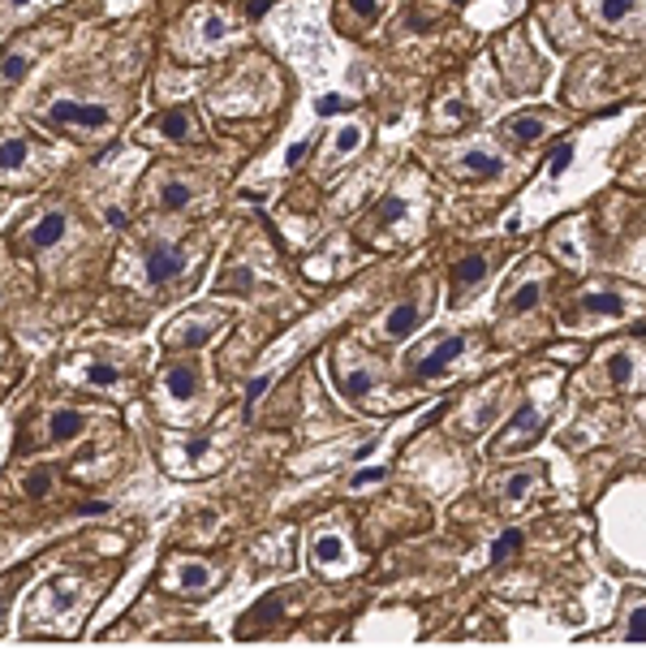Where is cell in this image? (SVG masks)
<instances>
[{"mask_svg": "<svg viewBox=\"0 0 646 651\" xmlns=\"http://www.w3.org/2000/svg\"><path fill=\"white\" fill-rule=\"evenodd\" d=\"M48 121L52 126H69V130H108V108L100 104H74V100H56L48 108Z\"/></svg>", "mask_w": 646, "mask_h": 651, "instance_id": "obj_1", "label": "cell"}, {"mask_svg": "<svg viewBox=\"0 0 646 651\" xmlns=\"http://www.w3.org/2000/svg\"><path fill=\"white\" fill-rule=\"evenodd\" d=\"M457 169H461L466 177L488 182V177H500V173H504V155L492 151L488 143H470V148L457 151Z\"/></svg>", "mask_w": 646, "mask_h": 651, "instance_id": "obj_2", "label": "cell"}, {"mask_svg": "<svg viewBox=\"0 0 646 651\" xmlns=\"http://www.w3.org/2000/svg\"><path fill=\"white\" fill-rule=\"evenodd\" d=\"M591 9L603 26H616V31H629V26L646 22V0H591Z\"/></svg>", "mask_w": 646, "mask_h": 651, "instance_id": "obj_3", "label": "cell"}, {"mask_svg": "<svg viewBox=\"0 0 646 651\" xmlns=\"http://www.w3.org/2000/svg\"><path fill=\"white\" fill-rule=\"evenodd\" d=\"M423 315H427V299H405L401 306H393V311L384 315L380 333H384L388 341H401V337H409V333L423 324Z\"/></svg>", "mask_w": 646, "mask_h": 651, "instance_id": "obj_4", "label": "cell"}, {"mask_svg": "<svg viewBox=\"0 0 646 651\" xmlns=\"http://www.w3.org/2000/svg\"><path fill=\"white\" fill-rule=\"evenodd\" d=\"M556 130V117L551 112H517V117H508L504 121V134L513 139V143H539L544 134H551Z\"/></svg>", "mask_w": 646, "mask_h": 651, "instance_id": "obj_5", "label": "cell"}, {"mask_svg": "<svg viewBox=\"0 0 646 651\" xmlns=\"http://www.w3.org/2000/svg\"><path fill=\"white\" fill-rule=\"evenodd\" d=\"M362 143H366V126H362V121H341V126L332 130L324 155H328L332 164H346V160H353V155L362 151Z\"/></svg>", "mask_w": 646, "mask_h": 651, "instance_id": "obj_6", "label": "cell"}, {"mask_svg": "<svg viewBox=\"0 0 646 651\" xmlns=\"http://www.w3.org/2000/svg\"><path fill=\"white\" fill-rule=\"evenodd\" d=\"M470 354V337H448V341H440L436 350H427L423 358H418V376H440V371H448L457 358H466Z\"/></svg>", "mask_w": 646, "mask_h": 651, "instance_id": "obj_7", "label": "cell"}, {"mask_svg": "<svg viewBox=\"0 0 646 651\" xmlns=\"http://www.w3.org/2000/svg\"><path fill=\"white\" fill-rule=\"evenodd\" d=\"M182 272H186V254L177 251V247H151V254H147L151 285H168V281H177Z\"/></svg>", "mask_w": 646, "mask_h": 651, "instance_id": "obj_8", "label": "cell"}, {"mask_svg": "<svg viewBox=\"0 0 646 651\" xmlns=\"http://www.w3.org/2000/svg\"><path fill=\"white\" fill-rule=\"evenodd\" d=\"M155 130H160L168 143H190V139H199V121H195L186 108H168V112H160Z\"/></svg>", "mask_w": 646, "mask_h": 651, "instance_id": "obj_9", "label": "cell"}, {"mask_svg": "<svg viewBox=\"0 0 646 651\" xmlns=\"http://www.w3.org/2000/svg\"><path fill=\"white\" fill-rule=\"evenodd\" d=\"M539 419H544V410L530 401V405H522L508 423H504V432H500V449H508V445H517V441H526V432L530 427H539Z\"/></svg>", "mask_w": 646, "mask_h": 651, "instance_id": "obj_10", "label": "cell"}, {"mask_svg": "<svg viewBox=\"0 0 646 651\" xmlns=\"http://www.w3.org/2000/svg\"><path fill=\"white\" fill-rule=\"evenodd\" d=\"M607 376L616 389H629L638 380V350L634 346H621V350L607 354Z\"/></svg>", "mask_w": 646, "mask_h": 651, "instance_id": "obj_11", "label": "cell"}, {"mask_svg": "<svg viewBox=\"0 0 646 651\" xmlns=\"http://www.w3.org/2000/svg\"><path fill=\"white\" fill-rule=\"evenodd\" d=\"M544 299V281L539 276H526L508 299H504V315H526V311H535Z\"/></svg>", "mask_w": 646, "mask_h": 651, "instance_id": "obj_12", "label": "cell"}, {"mask_svg": "<svg viewBox=\"0 0 646 651\" xmlns=\"http://www.w3.org/2000/svg\"><path fill=\"white\" fill-rule=\"evenodd\" d=\"M164 393L173 401H190L199 393V371H195V367H173V371L164 376Z\"/></svg>", "mask_w": 646, "mask_h": 651, "instance_id": "obj_13", "label": "cell"}, {"mask_svg": "<svg viewBox=\"0 0 646 651\" xmlns=\"http://www.w3.org/2000/svg\"><path fill=\"white\" fill-rule=\"evenodd\" d=\"M61 234H65V211H48V216L35 220V229L26 234V242H31L35 251H44L52 242H61Z\"/></svg>", "mask_w": 646, "mask_h": 651, "instance_id": "obj_14", "label": "cell"}, {"mask_svg": "<svg viewBox=\"0 0 646 651\" xmlns=\"http://www.w3.org/2000/svg\"><path fill=\"white\" fill-rule=\"evenodd\" d=\"M488 281V259L483 254H466L461 263H457V294H470V290H479Z\"/></svg>", "mask_w": 646, "mask_h": 651, "instance_id": "obj_15", "label": "cell"}, {"mask_svg": "<svg viewBox=\"0 0 646 651\" xmlns=\"http://www.w3.org/2000/svg\"><path fill=\"white\" fill-rule=\"evenodd\" d=\"M211 328H220V315H207V319H186V324H177V337H173V346H202V341L211 337Z\"/></svg>", "mask_w": 646, "mask_h": 651, "instance_id": "obj_16", "label": "cell"}, {"mask_svg": "<svg viewBox=\"0 0 646 651\" xmlns=\"http://www.w3.org/2000/svg\"><path fill=\"white\" fill-rule=\"evenodd\" d=\"M83 427H87V419H83L78 410H56V414L48 419V436H52V441H74Z\"/></svg>", "mask_w": 646, "mask_h": 651, "instance_id": "obj_17", "label": "cell"}, {"mask_svg": "<svg viewBox=\"0 0 646 651\" xmlns=\"http://www.w3.org/2000/svg\"><path fill=\"white\" fill-rule=\"evenodd\" d=\"M578 311H582V315H599V319L625 315V299H621V294H587V299L578 302Z\"/></svg>", "mask_w": 646, "mask_h": 651, "instance_id": "obj_18", "label": "cell"}, {"mask_svg": "<svg viewBox=\"0 0 646 651\" xmlns=\"http://www.w3.org/2000/svg\"><path fill=\"white\" fill-rule=\"evenodd\" d=\"M31 155H35V148H31L26 139H9V143H0V173H18Z\"/></svg>", "mask_w": 646, "mask_h": 651, "instance_id": "obj_19", "label": "cell"}, {"mask_svg": "<svg viewBox=\"0 0 646 651\" xmlns=\"http://www.w3.org/2000/svg\"><path fill=\"white\" fill-rule=\"evenodd\" d=\"M349 552L341 535H319L315 540V565H346Z\"/></svg>", "mask_w": 646, "mask_h": 651, "instance_id": "obj_20", "label": "cell"}, {"mask_svg": "<svg viewBox=\"0 0 646 651\" xmlns=\"http://www.w3.org/2000/svg\"><path fill=\"white\" fill-rule=\"evenodd\" d=\"M229 35H233V22L225 13H202V26H199L202 44H225Z\"/></svg>", "mask_w": 646, "mask_h": 651, "instance_id": "obj_21", "label": "cell"}, {"mask_svg": "<svg viewBox=\"0 0 646 651\" xmlns=\"http://www.w3.org/2000/svg\"><path fill=\"white\" fill-rule=\"evenodd\" d=\"M211 583H216L211 565H195V561H186V565H182V578H177V587H186V592H207Z\"/></svg>", "mask_w": 646, "mask_h": 651, "instance_id": "obj_22", "label": "cell"}, {"mask_svg": "<svg viewBox=\"0 0 646 651\" xmlns=\"http://www.w3.org/2000/svg\"><path fill=\"white\" fill-rule=\"evenodd\" d=\"M190 199H195V186H190V182H177V177H173V182L160 186V207H168V211L186 207Z\"/></svg>", "mask_w": 646, "mask_h": 651, "instance_id": "obj_23", "label": "cell"}, {"mask_svg": "<svg viewBox=\"0 0 646 651\" xmlns=\"http://www.w3.org/2000/svg\"><path fill=\"white\" fill-rule=\"evenodd\" d=\"M341 384H346L349 398H366L371 384H375V371H371V367H349L346 376H341Z\"/></svg>", "mask_w": 646, "mask_h": 651, "instance_id": "obj_24", "label": "cell"}, {"mask_svg": "<svg viewBox=\"0 0 646 651\" xmlns=\"http://www.w3.org/2000/svg\"><path fill=\"white\" fill-rule=\"evenodd\" d=\"M26 69H31V52L13 48L9 56H4V61H0V83H18Z\"/></svg>", "mask_w": 646, "mask_h": 651, "instance_id": "obj_25", "label": "cell"}, {"mask_svg": "<svg viewBox=\"0 0 646 651\" xmlns=\"http://www.w3.org/2000/svg\"><path fill=\"white\" fill-rule=\"evenodd\" d=\"M573 160H578V143H565V148L551 151V164H547V182H556V177H565L569 169H573Z\"/></svg>", "mask_w": 646, "mask_h": 651, "instance_id": "obj_26", "label": "cell"}, {"mask_svg": "<svg viewBox=\"0 0 646 651\" xmlns=\"http://www.w3.org/2000/svg\"><path fill=\"white\" fill-rule=\"evenodd\" d=\"M535 488V475L530 470H517L513 479H508V488H504V501H508V509H522V501H526V492Z\"/></svg>", "mask_w": 646, "mask_h": 651, "instance_id": "obj_27", "label": "cell"}, {"mask_svg": "<svg viewBox=\"0 0 646 651\" xmlns=\"http://www.w3.org/2000/svg\"><path fill=\"white\" fill-rule=\"evenodd\" d=\"M346 13L353 22H375L384 13V0H346Z\"/></svg>", "mask_w": 646, "mask_h": 651, "instance_id": "obj_28", "label": "cell"}, {"mask_svg": "<svg viewBox=\"0 0 646 651\" xmlns=\"http://www.w3.org/2000/svg\"><path fill=\"white\" fill-rule=\"evenodd\" d=\"M87 380H91L96 389H112V384L121 380V371H117V367H108V362H91V367H87Z\"/></svg>", "mask_w": 646, "mask_h": 651, "instance_id": "obj_29", "label": "cell"}, {"mask_svg": "<svg viewBox=\"0 0 646 651\" xmlns=\"http://www.w3.org/2000/svg\"><path fill=\"white\" fill-rule=\"evenodd\" d=\"M625 643H646V604L634 608V617H629V626H625Z\"/></svg>", "mask_w": 646, "mask_h": 651, "instance_id": "obj_30", "label": "cell"}, {"mask_svg": "<svg viewBox=\"0 0 646 651\" xmlns=\"http://www.w3.org/2000/svg\"><path fill=\"white\" fill-rule=\"evenodd\" d=\"M517 549H522V531H504L496 540V549H492V561H504V556H513Z\"/></svg>", "mask_w": 646, "mask_h": 651, "instance_id": "obj_31", "label": "cell"}, {"mask_svg": "<svg viewBox=\"0 0 646 651\" xmlns=\"http://www.w3.org/2000/svg\"><path fill=\"white\" fill-rule=\"evenodd\" d=\"M22 488H26V497H48L52 475H48V470H35V475H31V479H26Z\"/></svg>", "mask_w": 646, "mask_h": 651, "instance_id": "obj_32", "label": "cell"}, {"mask_svg": "<svg viewBox=\"0 0 646 651\" xmlns=\"http://www.w3.org/2000/svg\"><path fill=\"white\" fill-rule=\"evenodd\" d=\"M375 484H384V470L380 466H371V470H362V475H353V492H362V488H375Z\"/></svg>", "mask_w": 646, "mask_h": 651, "instance_id": "obj_33", "label": "cell"}, {"mask_svg": "<svg viewBox=\"0 0 646 651\" xmlns=\"http://www.w3.org/2000/svg\"><path fill=\"white\" fill-rule=\"evenodd\" d=\"M9 4H13V9H22V4H31V0H9Z\"/></svg>", "mask_w": 646, "mask_h": 651, "instance_id": "obj_34", "label": "cell"}, {"mask_svg": "<svg viewBox=\"0 0 646 651\" xmlns=\"http://www.w3.org/2000/svg\"><path fill=\"white\" fill-rule=\"evenodd\" d=\"M0 617H4V596H0Z\"/></svg>", "mask_w": 646, "mask_h": 651, "instance_id": "obj_35", "label": "cell"}]
</instances>
